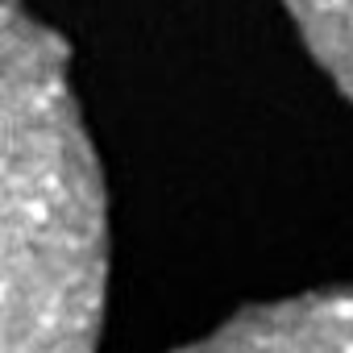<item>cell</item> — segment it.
I'll use <instances>...</instances> for the list:
<instances>
[{"label": "cell", "instance_id": "cell-1", "mask_svg": "<svg viewBox=\"0 0 353 353\" xmlns=\"http://www.w3.org/2000/svg\"><path fill=\"white\" fill-rule=\"evenodd\" d=\"M108 233L63 42L5 5V353H96Z\"/></svg>", "mask_w": 353, "mask_h": 353}, {"label": "cell", "instance_id": "cell-2", "mask_svg": "<svg viewBox=\"0 0 353 353\" xmlns=\"http://www.w3.org/2000/svg\"><path fill=\"white\" fill-rule=\"evenodd\" d=\"M183 353H353V287L241 312Z\"/></svg>", "mask_w": 353, "mask_h": 353}, {"label": "cell", "instance_id": "cell-3", "mask_svg": "<svg viewBox=\"0 0 353 353\" xmlns=\"http://www.w3.org/2000/svg\"><path fill=\"white\" fill-rule=\"evenodd\" d=\"M287 5L320 67L353 100V0H287Z\"/></svg>", "mask_w": 353, "mask_h": 353}]
</instances>
